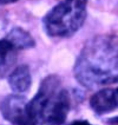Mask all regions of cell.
I'll use <instances>...</instances> for the list:
<instances>
[{
	"label": "cell",
	"instance_id": "obj_12",
	"mask_svg": "<svg viewBox=\"0 0 118 125\" xmlns=\"http://www.w3.org/2000/svg\"><path fill=\"white\" fill-rule=\"evenodd\" d=\"M115 97H116V103H117V107H118V89L115 90Z\"/></svg>",
	"mask_w": 118,
	"mask_h": 125
},
{
	"label": "cell",
	"instance_id": "obj_11",
	"mask_svg": "<svg viewBox=\"0 0 118 125\" xmlns=\"http://www.w3.org/2000/svg\"><path fill=\"white\" fill-rule=\"evenodd\" d=\"M109 122H110V123H112V124H117V125H118V117H117V118H112V119H110Z\"/></svg>",
	"mask_w": 118,
	"mask_h": 125
},
{
	"label": "cell",
	"instance_id": "obj_9",
	"mask_svg": "<svg viewBox=\"0 0 118 125\" xmlns=\"http://www.w3.org/2000/svg\"><path fill=\"white\" fill-rule=\"evenodd\" d=\"M70 125H91V124L87 123V122H84V120H79V122H75V123H72Z\"/></svg>",
	"mask_w": 118,
	"mask_h": 125
},
{
	"label": "cell",
	"instance_id": "obj_10",
	"mask_svg": "<svg viewBox=\"0 0 118 125\" xmlns=\"http://www.w3.org/2000/svg\"><path fill=\"white\" fill-rule=\"evenodd\" d=\"M18 0H0V5H6V4H12V2H15Z\"/></svg>",
	"mask_w": 118,
	"mask_h": 125
},
{
	"label": "cell",
	"instance_id": "obj_3",
	"mask_svg": "<svg viewBox=\"0 0 118 125\" xmlns=\"http://www.w3.org/2000/svg\"><path fill=\"white\" fill-rule=\"evenodd\" d=\"M87 0H62L44 18V28L50 37L69 38L83 26Z\"/></svg>",
	"mask_w": 118,
	"mask_h": 125
},
{
	"label": "cell",
	"instance_id": "obj_1",
	"mask_svg": "<svg viewBox=\"0 0 118 125\" xmlns=\"http://www.w3.org/2000/svg\"><path fill=\"white\" fill-rule=\"evenodd\" d=\"M75 76L86 87L118 82V38L100 35L87 42L75 64Z\"/></svg>",
	"mask_w": 118,
	"mask_h": 125
},
{
	"label": "cell",
	"instance_id": "obj_7",
	"mask_svg": "<svg viewBox=\"0 0 118 125\" xmlns=\"http://www.w3.org/2000/svg\"><path fill=\"white\" fill-rule=\"evenodd\" d=\"M18 51L20 50L8 35L0 39V70H6L13 64Z\"/></svg>",
	"mask_w": 118,
	"mask_h": 125
},
{
	"label": "cell",
	"instance_id": "obj_2",
	"mask_svg": "<svg viewBox=\"0 0 118 125\" xmlns=\"http://www.w3.org/2000/svg\"><path fill=\"white\" fill-rule=\"evenodd\" d=\"M71 100L57 76L46 77L32 100L26 105V125H62L69 113Z\"/></svg>",
	"mask_w": 118,
	"mask_h": 125
},
{
	"label": "cell",
	"instance_id": "obj_4",
	"mask_svg": "<svg viewBox=\"0 0 118 125\" xmlns=\"http://www.w3.org/2000/svg\"><path fill=\"white\" fill-rule=\"evenodd\" d=\"M26 105L27 102L19 94L6 97L0 106L4 118L13 125H26Z\"/></svg>",
	"mask_w": 118,
	"mask_h": 125
},
{
	"label": "cell",
	"instance_id": "obj_5",
	"mask_svg": "<svg viewBox=\"0 0 118 125\" xmlns=\"http://www.w3.org/2000/svg\"><path fill=\"white\" fill-rule=\"evenodd\" d=\"M90 105L92 110L97 115H104L111 112L117 109L115 90L112 89H104L95 93L90 100Z\"/></svg>",
	"mask_w": 118,
	"mask_h": 125
},
{
	"label": "cell",
	"instance_id": "obj_6",
	"mask_svg": "<svg viewBox=\"0 0 118 125\" xmlns=\"http://www.w3.org/2000/svg\"><path fill=\"white\" fill-rule=\"evenodd\" d=\"M32 83L31 72L27 65H20L10 74L8 84L15 93H24L30 89Z\"/></svg>",
	"mask_w": 118,
	"mask_h": 125
},
{
	"label": "cell",
	"instance_id": "obj_8",
	"mask_svg": "<svg viewBox=\"0 0 118 125\" xmlns=\"http://www.w3.org/2000/svg\"><path fill=\"white\" fill-rule=\"evenodd\" d=\"M7 35L12 39V42L18 46L19 50L32 49L35 45L34 39L32 38V35L21 27H14L13 30H11L7 33Z\"/></svg>",
	"mask_w": 118,
	"mask_h": 125
}]
</instances>
